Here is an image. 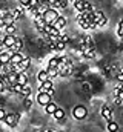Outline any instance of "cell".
Returning a JSON list of instances; mask_svg holds the SVG:
<instances>
[{
  "mask_svg": "<svg viewBox=\"0 0 123 132\" xmlns=\"http://www.w3.org/2000/svg\"><path fill=\"white\" fill-rule=\"evenodd\" d=\"M59 17H60V12H59V9H54V8H48L43 12V20L46 25H52Z\"/></svg>",
  "mask_w": 123,
  "mask_h": 132,
  "instance_id": "6da1fadb",
  "label": "cell"
},
{
  "mask_svg": "<svg viewBox=\"0 0 123 132\" xmlns=\"http://www.w3.org/2000/svg\"><path fill=\"white\" fill-rule=\"evenodd\" d=\"M72 117H74L75 120H85V118L88 117V111H86V108L82 106V104H77V106L72 109Z\"/></svg>",
  "mask_w": 123,
  "mask_h": 132,
  "instance_id": "7a4b0ae2",
  "label": "cell"
},
{
  "mask_svg": "<svg viewBox=\"0 0 123 132\" xmlns=\"http://www.w3.org/2000/svg\"><path fill=\"white\" fill-rule=\"evenodd\" d=\"M92 17H94V23L95 26H105L108 23V19L105 17V14L102 11H94L92 12Z\"/></svg>",
  "mask_w": 123,
  "mask_h": 132,
  "instance_id": "3957f363",
  "label": "cell"
},
{
  "mask_svg": "<svg viewBox=\"0 0 123 132\" xmlns=\"http://www.w3.org/2000/svg\"><path fill=\"white\" fill-rule=\"evenodd\" d=\"M5 123H6V126L8 128H16L17 126V123H19V115L17 114H14V112H6V117H5V120H3Z\"/></svg>",
  "mask_w": 123,
  "mask_h": 132,
  "instance_id": "277c9868",
  "label": "cell"
},
{
  "mask_svg": "<svg viewBox=\"0 0 123 132\" xmlns=\"http://www.w3.org/2000/svg\"><path fill=\"white\" fill-rule=\"evenodd\" d=\"M35 100H37V103H39L40 106H43V108L48 106V104L52 101V100H51V94H48V92H39Z\"/></svg>",
  "mask_w": 123,
  "mask_h": 132,
  "instance_id": "5b68a950",
  "label": "cell"
},
{
  "mask_svg": "<svg viewBox=\"0 0 123 132\" xmlns=\"http://www.w3.org/2000/svg\"><path fill=\"white\" fill-rule=\"evenodd\" d=\"M0 42H2V45H3L5 49H11V48L14 46V43H16V35H8V34H5V35H3V40H0Z\"/></svg>",
  "mask_w": 123,
  "mask_h": 132,
  "instance_id": "8992f818",
  "label": "cell"
},
{
  "mask_svg": "<svg viewBox=\"0 0 123 132\" xmlns=\"http://www.w3.org/2000/svg\"><path fill=\"white\" fill-rule=\"evenodd\" d=\"M52 91H54V85H52V80H46L43 83H40V88H39V92H48L52 95Z\"/></svg>",
  "mask_w": 123,
  "mask_h": 132,
  "instance_id": "52a82bcc",
  "label": "cell"
},
{
  "mask_svg": "<svg viewBox=\"0 0 123 132\" xmlns=\"http://www.w3.org/2000/svg\"><path fill=\"white\" fill-rule=\"evenodd\" d=\"M12 54H14V52H12L11 49H5V51H2V52H0V63H2V65L9 63V62H11Z\"/></svg>",
  "mask_w": 123,
  "mask_h": 132,
  "instance_id": "ba28073f",
  "label": "cell"
},
{
  "mask_svg": "<svg viewBox=\"0 0 123 132\" xmlns=\"http://www.w3.org/2000/svg\"><path fill=\"white\" fill-rule=\"evenodd\" d=\"M100 115H102L106 121H111V120H112V111H111V108L106 106V104H103V106H102V111H100Z\"/></svg>",
  "mask_w": 123,
  "mask_h": 132,
  "instance_id": "9c48e42d",
  "label": "cell"
},
{
  "mask_svg": "<svg viewBox=\"0 0 123 132\" xmlns=\"http://www.w3.org/2000/svg\"><path fill=\"white\" fill-rule=\"evenodd\" d=\"M34 23H35V28H37L39 31H43L45 26H46V23H45V20H43V15H35V17H34Z\"/></svg>",
  "mask_w": 123,
  "mask_h": 132,
  "instance_id": "30bf717a",
  "label": "cell"
},
{
  "mask_svg": "<svg viewBox=\"0 0 123 132\" xmlns=\"http://www.w3.org/2000/svg\"><path fill=\"white\" fill-rule=\"evenodd\" d=\"M28 55H25V54H22V52H14L12 54V57H11V65H17V63H20L23 59H26Z\"/></svg>",
  "mask_w": 123,
  "mask_h": 132,
  "instance_id": "8fae6325",
  "label": "cell"
},
{
  "mask_svg": "<svg viewBox=\"0 0 123 132\" xmlns=\"http://www.w3.org/2000/svg\"><path fill=\"white\" fill-rule=\"evenodd\" d=\"M25 11H26V9H25L23 6H19V8L12 9V11H11V14H12V17H14L16 20H19V19H22V17L25 15Z\"/></svg>",
  "mask_w": 123,
  "mask_h": 132,
  "instance_id": "7c38bea8",
  "label": "cell"
},
{
  "mask_svg": "<svg viewBox=\"0 0 123 132\" xmlns=\"http://www.w3.org/2000/svg\"><path fill=\"white\" fill-rule=\"evenodd\" d=\"M22 48H23V40H22V38H16V43H14V46L11 48V51H12V52H20Z\"/></svg>",
  "mask_w": 123,
  "mask_h": 132,
  "instance_id": "4fadbf2b",
  "label": "cell"
},
{
  "mask_svg": "<svg viewBox=\"0 0 123 132\" xmlns=\"http://www.w3.org/2000/svg\"><path fill=\"white\" fill-rule=\"evenodd\" d=\"M37 80H39V83H43V81H46V80H49V75H48V71H46V69H43V71H40V72L37 74Z\"/></svg>",
  "mask_w": 123,
  "mask_h": 132,
  "instance_id": "5bb4252c",
  "label": "cell"
},
{
  "mask_svg": "<svg viewBox=\"0 0 123 132\" xmlns=\"http://www.w3.org/2000/svg\"><path fill=\"white\" fill-rule=\"evenodd\" d=\"M95 54H97V52H95L94 48H86V49L83 51V57H85V59H89V60H91V59H95Z\"/></svg>",
  "mask_w": 123,
  "mask_h": 132,
  "instance_id": "9a60e30c",
  "label": "cell"
},
{
  "mask_svg": "<svg viewBox=\"0 0 123 132\" xmlns=\"http://www.w3.org/2000/svg\"><path fill=\"white\" fill-rule=\"evenodd\" d=\"M65 115H66V114H65V111H63L62 108H57V111L52 114V117H54L57 121H62V120H65Z\"/></svg>",
  "mask_w": 123,
  "mask_h": 132,
  "instance_id": "2e32d148",
  "label": "cell"
},
{
  "mask_svg": "<svg viewBox=\"0 0 123 132\" xmlns=\"http://www.w3.org/2000/svg\"><path fill=\"white\" fill-rule=\"evenodd\" d=\"M52 25H54V26H56L57 29H63V28H65V25H66V19L60 15V17H59V19H57V20H56V22H54Z\"/></svg>",
  "mask_w": 123,
  "mask_h": 132,
  "instance_id": "e0dca14e",
  "label": "cell"
},
{
  "mask_svg": "<svg viewBox=\"0 0 123 132\" xmlns=\"http://www.w3.org/2000/svg\"><path fill=\"white\" fill-rule=\"evenodd\" d=\"M17 83H19V85H22V86H25V85L28 83V77H26V74H25V72L17 74Z\"/></svg>",
  "mask_w": 123,
  "mask_h": 132,
  "instance_id": "ac0fdd59",
  "label": "cell"
},
{
  "mask_svg": "<svg viewBox=\"0 0 123 132\" xmlns=\"http://www.w3.org/2000/svg\"><path fill=\"white\" fill-rule=\"evenodd\" d=\"M59 63H60V57H51L49 59V62H48V66L46 68H57L59 66Z\"/></svg>",
  "mask_w": 123,
  "mask_h": 132,
  "instance_id": "d6986e66",
  "label": "cell"
},
{
  "mask_svg": "<svg viewBox=\"0 0 123 132\" xmlns=\"http://www.w3.org/2000/svg\"><path fill=\"white\" fill-rule=\"evenodd\" d=\"M45 111H46V114H49V115H52V114H54V112L57 111V104L51 101V103H49L48 106H45Z\"/></svg>",
  "mask_w": 123,
  "mask_h": 132,
  "instance_id": "ffe728a7",
  "label": "cell"
},
{
  "mask_svg": "<svg viewBox=\"0 0 123 132\" xmlns=\"http://www.w3.org/2000/svg\"><path fill=\"white\" fill-rule=\"evenodd\" d=\"M106 129L108 132H119V125L116 123V121H108V126H106Z\"/></svg>",
  "mask_w": 123,
  "mask_h": 132,
  "instance_id": "44dd1931",
  "label": "cell"
},
{
  "mask_svg": "<svg viewBox=\"0 0 123 132\" xmlns=\"http://www.w3.org/2000/svg\"><path fill=\"white\" fill-rule=\"evenodd\" d=\"M74 8L79 11V14H83L85 9H83V0H74Z\"/></svg>",
  "mask_w": 123,
  "mask_h": 132,
  "instance_id": "7402d4cb",
  "label": "cell"
},
{
  "mask_svg": "<svg viewBox=\"0 0 123 132\" xmlns=\"http://www.w3.org/2000/svg\"><path fill=\"white\" fill-rule=\"evenodd\" d=\"M46 71H48L49 78H54V77L60 75V72H59V69H57V68H46Z\"/></svg>",
  "mask_w": 123,
  "mask_h": 132,
  "instance_id": "603a6c76",
  "label": "cell"
},
{
  "mask_svg": "<svg viewBox=\"0 0 123 132\" xmlns=\"http://www.w3.org/2000/svg\"><path fill=\"white\" fill-rule=\"evenodd\" d=\"M20 94H22L23 97H29L31 94H32V89H31V86L28 85V83H26V85L22 88V92H20Z\"/></svg>",
  "mask_w": 123,
  "mask_h": 132,
  "instance_id": "cb8c5ba5",
  "label": "cell"
},
{
  "mask_svg": "<svg viewBox=\"0 0 123 132\" xmlns=\"http://www.w3.org/2000/svg\"><path fill=\"white\" fill-rule=\"evenodd\" d=\"M3 32L8 34V35H14V32H16V26H14V25H8V26H5V28H3Z\"/></svg>",
  "mask_w": 123,
  "mask_h": 132,
  "instance_id": "d4e9b609",
  "label": "cell"
},
{
  "mask_svg": "<svg viewBox=\"0 0 123 132\" xmlns=\"http://www.w3.org/2000/svg\"><path fill=\"white\" fill-rule=\"evenodd\" d=\"M83 9H85V12H94L95 11L94 6H92L89 2H86V0H83Z\"/></svg>",
  "mask_w": 123,
  "mask_h": 132,
  "instance_id": "484cf974",
  "label": "cell"
},
{
  "mask_svg": "<svg viewBox=\"0 0 123 132\" xmlns=\"http://www.w3.org/2000/svg\"><path fill=\"white\" fill-rule=\"evenodd\" d=\"M54 45H56V51H63V49H65V46H66V43L60 42L59 38H57V40H54Z\"/></svg>",
  "mask_w": 123,
  "mask_h": 132,
  "instance_id": "4316f807",
  "label": "cell"
},
{
  "mask_svg": "<svg viewBox=\"0 0 123 132\" xmlns=\"http://www.w3.org/2000/svg\"><path fill=\"white\" fill-rule=\"evenodd\" d=\"M117 35H119V37H123V19L119 22V26H117Z\"/></svg>",
  "mask_w": 123,
  "mask_h": 132,
  "instance_id": "83f0119b",
  "label": "cell"
},
{
  "mask_svg": "<svg viewBox=\"0 0 123 132\" xmlns=\"http://www.w3.org/2000/svg\"><path fill=\"white\" fill-rule=\"evenodd\" d=\"M59 40H60V42H63V43H68V42H69V35H66V34H63L60 31V35H59Z\"/></svg>",
  "mask_w": 123,
  "mask_h": 132,
  "instance_id": "f1b7e54d",
  "label": "cell"
},
{
  "mask_svg": "<svg viewBox=\"0 0 123 132\" xmlns=\"http://www.w3.org/2000/svg\"><path fill=\"white\" fill-rule=\"evenodd\" d=\"M23 106H25V109H31V106H32V101H31L29 97H25V101H23Z\"/></svg>",
  "mask_w": 123,
  "mask_h": 132,
  "instance_id": "f546056e",
  "label": "cell"
},
{
  "mask_svg": "<svg viewBox=\"0 0 123 132\" xmlns=\"http://www.w3.org/2000/svg\"><path fill=\"white\" fill-rule=\"evenodd\" d=\"M5 117H6V111H5L3 108H0V121H3Z\"/></svg>",
  "mask_w": 123,
  "mask_h": 132,
  "instance_id": "4dcf8cb0",
  "label": "cell"
},
{
  "mask_svg": "<svg viewBox=\"0 0 123 132\" xmlns=\"http://www.w3.org/2000/svg\"><path fill=\"white\" fill-rule=\"evenodd\" d=\"M19 2H20V5H22L23 8H26V6L29 5V0H19Z\"/></svg>",
  "mask_w": 123,
  "mask_h": 132,
  "instance_id": "1f68e13d",
  "label": "cell"
},
{
  "mask_svg": "<svg viewBox=\"0 0 123 132\" xmlns=\"http://www.w3.org/2000/svg\"><path fill=\"white\" fill-rule=\"evenodd\" d=\"M117 80H119V83H123V72H122V71L119 72V75H117Z\"/></svg>",
  "mask_w": 123,
  "mask_h": 132,
  "instance_id": "d6a6232c",
  "label": "cell"
},
{
  "mask_svg": "<svg viewBox=\"0 0 123 132\" xmlns=\"http://www.w3.org/2000/svg\"><path fill=\"white\" fill-rule=\"evenodd\" d=\"M114 101H116V104H122L123 103V100H120V98H114Z\"/></svg>",
  "mask_w": 123,
  "mask_h": 132,
  "instance_id": "836d02e7",
  "label": "cell"
},
{
  "mask_svg": "<svg viewBox=\"0 0 123 132\" xmlns=\"http://www.w3.org/2000/svg\"><path fill=\"white\" fill-rule=\"evenodd\" d=\"M37 132H46V131H37Z\"/></svg>",
  "mask_w": 123,
  "mask_h": 132,
  "instance_id": "e575fe53",
  "label": "cell"
},
{
  "mask_svg": "<svg viewBox=\"0 0 123 132\" xmlns=\"http://www.w3.org/2000/svg\"><path fill=\"white\" fill-rule=\"evenodd\" d=\"M46 132H54V131H46Z\"/></svg>",
  "mask_w": 123,
  "mask_h": 132,
  "instance_id": "d590c367",
  "label": "cell"
},
{
  "mask_svg": "<svg viewBox=\"0 0 123 132\" xmlns=\"http://www.w3.org/2000/svg\"><path fill=\"white\" fill-rule=\"evenodd\" d=\"M122 72H123V69H122Z\"/></svg>",
  "mask_w": 123,
  "mask_h": 132,
  "instance_id": "8d00e7d4",
  "label": "cell"
},
{
  "mask_svg": "<svg viewBox=\"0 0 123 132\" xmlns=\"http://www.w3.org/2000/svg\"><path fill=\"white\" fill-rule=\"evenodd\" d=\"M0 20H2V19H0Z\"/></svg>",
  "mask_w": 123,
  "mask_h": 132,
  "instance_id": "74e56055",
  "label": "cell"
}]
</instances>
